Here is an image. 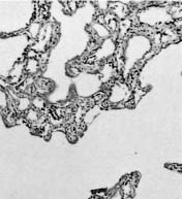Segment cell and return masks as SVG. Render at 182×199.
I'll use <instances>...</instances> for the list:
<instances>
[{
	"mask_svg": "<svg viewBox=\"0 0 182 199\" xmlns=\"http://www.w3.org/2000/svg\"><path fill=\"white\" fill-rule=\"evenodd\" d=\"M39 115H40L39 112L36 111L35 108H33L32 106L28 109V111H26L25 119H26V121H27V125L29 126L30 124H33L35 122H37V120H39Z\"/></svg>",
	"mask_w": 182,
	"mask_h": 199,
	"instance_id": "cell-1",
	"label": "cell"
},
{
	"mask_svg": "<svg viewBox=\"0 0 182 199\" xmlns=\"http://www.w3.org/2000/svg\"><path fill=\"white\" fill-rule=\"evenodd\" d=\"M47 104H48V103H47V101L45 100V97L39 96V95L32 97V99H31V106L39 112H40L42 109L45 108Z\"/></svg>",
	"mask_w": 182,
	"mask_h": 199,
	"instance_id": "cell-2",
	"label": "cell"
},
{
	"mask_svg": "<svg viewBox=\"0 0 182 199\" xmlns=\"http://www.w3.org/2000/svg\"><path fill=\"white\" fill-rule=\"evenodd\" d=\"M93 4L96 6V10L101 14H105L109 10V1H97L93 2Z\"/></svg>",
	"mask_w": 182,
	"mask_h": 199,
	"instance_id": "cell-3",
	"label": "cell"
},
{
	"mask_svg": "<svg viewBox=\"0 0 182 199\" xmlns=\"http://www.w3.org/2000/svg\"><path fill=\"white\" fill-rule=\"evenodd\" d=\"M37 55H39V53L35 51V50L32 49V47H29V49L25 52V54H24L26 59H36Z\"/></svg>",
	"mask_w": 182,
	"mask_h": 199,
	"instance_id": "cell-4",
	"label": "cell"
},
{
	"mask_svg": "<svg viewBox=\"0 0 182 199\" xmlns=\"http://www.w3.org/2000/svg\"><path fill=\"white\" fill-rule=\"evenodd\" d=\"M155 55H156V53H155V51H153V50L150 49V51H147V52L145 53V55L143 56L142 60L146 63V62H147L148 60H150L151 58H153Z\"/></svg>",
	"mask_w": 182,
	"mask_h": 199,
	"instance_id": "cell-5",
	"label": "cell"
},
{
	"mask_svg": "<svg viewBox=\"0 0 182 199\" xmlns=\"http://www.w3.org/2000/svg\"><path fill=\"white\" fill-rule=\"evenodd\" d=\"M67 3H68V7H69V10L72 14H74L76 10H78V3L77 1H67Z\"/></svg>",
	"mask_w": 182,
	"mask_h": 199,
	"instance_id": "cell-6",
	"label": "cell"
},
{
	"mask_svg": "<svg viewBox=\"0 0 182 199\" xmlns=\"http://www.w3.org/2000/svg\"><path fill=\"white\" fill-rule=\"evenodd\" d=\"M61 4H62L64 13H65L66 14H72V13H70V10H69L68 3H67V1H61Z\"/></svg>",
	"mask_w": 182,
	"mask_h": 199,
	"instance_id": "cell-7",
	"label": "cell"
}]
</instances>
